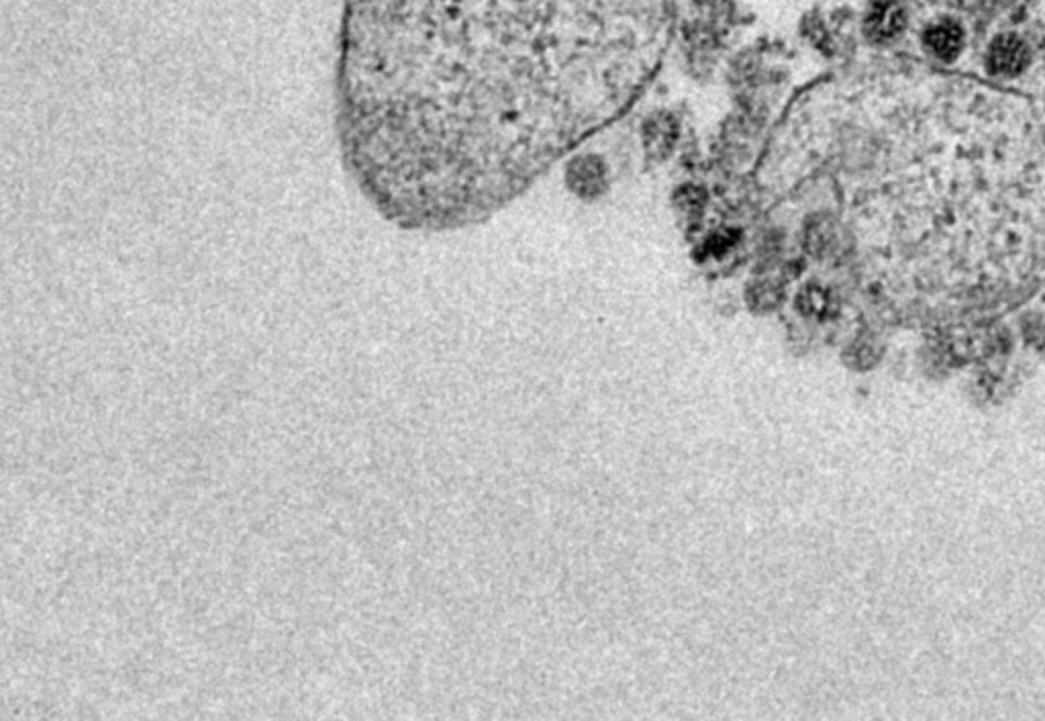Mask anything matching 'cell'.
<instances>
[{"label": "cell", "instance_id": "2", "mask_svg": "<svg viewBox=\"0 0 1045 721\" xmlns=\"http://www.w3.org/2000/svg\"><path fill=\"white\" fill-rule=\"evenodd\" d=\"M907 27V9L901 0H875L864 17V34L878 46L891 43Z\"/></svg>", "mask_w": 1045, "mask_h": 721}, {"label": "cell", "instance_id": "5", "mask_svg": "<svg viewBox=\"0 0 1045 721\" xmlns=\"http://www.w3.org/2000/svg\"><path fill=\"white\" fill-rule=\"evenodd\" d=\"M964 29L956 21H938L926 31V48L943 62H952L964 50Z\"/></svg>", "mask_w": 1045, "mask_h": 721}, {"label": "cell", "instance_id": "4", "mask_svg": "<svg viewBox=\"0 0 1045 721\" xmlns=\"http://www.w3.org/2000/svg\"><path fill=\"white\" fill-rule=\"evenodd\" d=\"M1031 62L1029 46L1015 34L998 35L986 53V66L994 76H1017Z\"/></svg>", "mask_w": 1045, "mask_h": 721}, {"label": "cell", "instance_id": "6", "mask_svg": "<svg viewBox=\"0 0 1045 721\" xmlns=\"http://www.w3.org/2000/svg\"><path fill=\"white\" fill-rule=\"evenodd\" d=\"M676 123L668 115L662 117V113L658 117L643 125V143L648 148V152L655 157H664V155L672 152V146L676 141Z\"/></svg>", "mask_w": 1045, "mask_h": 721}, {"label": "cell", "instance_id": "1", "mask_svg": "<svg viewBox=\"0 0 1045 721\" xmlns=\"http://www.w3.org/2000/svg\"><path fill=\"white\" fill-rule=\"evenodd\" d=\"M666 35V0H347L343 173L400 231L482 224L639 101Z\"/></svg>", "mask_w": 1045, "mask_h": 721}, {"label": "cell", "instance_id": "3", "mask_svg": "<svg viewBox=\"0 0 1045 721\" xmlns=\"http://www.w3.org/2000/svg\"><path fill=\"white\" fill-rule=\"evenodd\" d=\"M565 180L574 194L583 199H599L609 187V168L599 155H578L568 164Z\"/></svg>", "mask_w": 1045, "mask_h": 721}]
</instances>
